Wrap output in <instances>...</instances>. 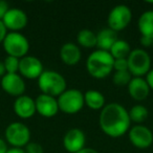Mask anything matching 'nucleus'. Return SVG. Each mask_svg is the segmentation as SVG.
Wrapping results in <instances>:
<instances>
[{
    "instance_id": "obj_15",
    "label": "nucleus",
    "mask_w": 153,
    "mask_h": 153,
    "mask_svg": "<svg viewBox=\"0 0 153 153\" xmlns=\"http://www.w3.org/2000/svg\"><path fill=\"white\" fill-rule=\"evenodd\" d=\"M13 107L16 115H18L23 120L30 119L37 112L35 100L30 97L25 96V94L16 98Z\"/></svg>"
},
{
    "instance_id": "obj_1",
    "label": "nucleus",
    "mask_w": 153,
    "mask_h": 153,
    "mask_svg": "<svg viewBox=\"0 0 153 153\" xmlns=\"http://www.w3.org/2000/svg\"><path fill=\"white\" fill-rule=\"evenodd\" d=\"M129 113L127 109L119 103L105 105L101 110L99 125L103 132L110 137L123 136L130 129Z\"/></svg>"
},
{
    "instance_id": "obj_23",
    "label": "nucleus",
    "mask_w": 153,
    "mask_h": 153,
    "mask_svg": "<svg viewBox=\"0 0 153 153\" xmlns=\"http://www.w3.org/2000/svg\"><path fill=\"white\" fill-rule=\"evenodd\" d=\"M128 113H129L130 121L134 122L137 125H140L142 123H144L149 115L148 109L144 105H140V104L132 106L131 109L128 111Z\"/></svg>"
},
{
    "instance_id": "obj_4",
    "label": "nucleus",
    "mask_w": 153,
    "mask_h": 153,
    "mask_svg": "<svg viewBox=\"0 0 153 153\" xmlns=\"http://www.w3.org/2000/svg\"><path fill=\"white\" fill-rule=\"evenodd\" d=\"M59 110L66 114H76L85 105L84 102V94L79 89H66L61 96L57 99Z\"/></svg>"
},
{
    "instance_id": "obj_6",
    "label": "nucleus",
    "mask_w": 153,
    "mask_h": 153,
    "mask_svg": "<svg viewBox=\"0 0 153 153\" xmlns=\"http://www.w3.org/2000/svg\"><path fill=\"white\" fill-rule=\"evenodd\" d=\"M128 61V71L132 76H146L151 69V58L149 53L143 48H135L131 51Z\"/></svg>"
},
{
    "instance_id": "obj_3",
    "label": "nucleus",
    "mask_w": 153,
    "mask_h": 153,
    "mask_svg": "<svg viewBox=\"0 0 153 153\" xmlns=\"http://www.w3.org/2000/svg\"><path fill=\"white\" fill-rule=\"evenodd\" d=\"M38 86L43 94L59 97L65 91L66 80L61 74L55 70H44L38 79Z\"/></svg>"
},
{
    "instance_id": "obj_20",
    "label": "nucleus",
    "mask_w": 153,
    "mask_h": 153,
    "mask_svg": "<svg viewBox=\"0 0 153 153\" xmlns=\"http://www.w3.org/2000/svg\"><path fill=\"white\" fill-rule=\"evenodd\" d=\"M140 36L153 39V11H147L140 16L137 21Z\"/></svg>"
},
{
    "instance_id": "obj_11",
    "label": "nucleus",
    "mask_w": 153,
    "mask_h": 153,
    "mask_svg": "<svg viewBox=\"0 0 153 153\" xmlns=\"http://www.w3.org/2000/svg\"><path fill=\"white\" fill-rule=\"evenodd\" d=\"M1 87L12 97H21L25 92V82L19 74H7L1 79Z\"/></svg>"
},
{
    "instance_id": "obj_12",
    "label": "nucleus",
    "mask_w": 153,
    "mask_h": 153,
    "mask_svg": "<svg viewBox=\"0 0 153 153\" xmlns=\"http://www.w3.org/2000/svg\"><path fill=\"white\" fill-rule=\"evenodd\" d=\"M2 22L7 30L19 33V30H23L27 25V15L22 10L13 7L7 11Z\"/></svg>"
},
{
    "instance_id": "obj_22",
    "label": "nucleus",
    "mask_w": 153,
    "mask_h": 153,
    "mask_svg": "<svg viewBox=\"0 0 153 153\" xmlns=\"http://www.w3.org/2000/svg\"><path fill=\"white\" fill-rule=\"evenodd\" d=\"M76 41L85 48H92L97 46V34L90 30H82L76 36Z\"/></svg>"
},
{
    "instance_id": "obj_32",
    "label": "nucleus",
    "mask_w": 153,
    "mask_h": 153,
    "mask_svg": "<svg viewBox=\"0 0 153 153\" xmlns=\"http://www.w3.org/2000/svg\"><path fill=\"white\" fill-rule=\"evenodd\" d=\"M9 150L7 147V143L4 140L0 137V153H7V151Z\"/></svg>"
},
{
    "instance_id": "obj_17",
    "label": "nucleus",
    "mask_w": 153,
    "mask_h": 153,
    "mask_svg": "<svg viewBox=\"0 0 153 153\" xmlns=\"http://www.w3.org/2000/svg\"><path fill=\"white\" fill-rule=\"evenodd\" d=\"M82 53L79 46L72 42H66L61 46L60 58L62 62L68 66H74L78 64L81 60Z\"/></svg>"
},
{
    "instance_id": "obj_18",
    "label": "nucleus",
    "mask_w": 153,
    "mask_h": 153,
    "mask_svg": "<svg viewBox=\"0 0 153 153\" xmlns=\"http://www.w3.org/2000/svg\"><path fill=\"white\" fill-rule=\"evenodd\" d=\"M119 40L117 33L110 28H104L97 34V47L100 51H109L117 41Z\"/></svg>"
},
{
    "instance_id": "obj_13",
    "label": "nucleus",
    "mask_w": 153,
    "mask_h": 153,
    "mask_svg": "<svg viewBox=\"0 0 153 153\" xmlns=\"http://www.w3.org/2000/svg\"><path fill=\"white\" fill-rule=\"evenodd\" d=\"M86 136L85 133L79 128H72L65 133L63 137V146L66 151L70 153H76L85 148Z\"/></svg>"
},
{
    "instance_id": "obj_25",
    "label": "nucleus",
    "mask_w": 153,
    "mask_h": 153,
    "mask_svg": "<svg viewBox=\"0 0 153 153\" xmlns=\"http://www.w3.org/2000/svg\"><path fill=\"white\" fill-rule=\"evenodd\" d=\"M19 63L20 59L11 56H7V58L3 61L7 74H18L19 72Z\"/></svg>"
},
{
    "instance_id": "obj_27",
    "label": "nucleus",
    "mask_w": 153,
    "mask_h": 153,
    "mask_svg": "<svg viewBox=\"0 0 153 153\" xmlns=\"http://www.w3.org/2000/svg\"><path fill=\"white\" fill-rule=\"evenodd\" d=\"M113 70L115 71H127L128 61L127 59H117L113 63Z\"/></svg>"
},
{
    "instance_id": "obj_9",
    "label": "nucleus",
    "mask_w": 153,
    "mask_h": 153,
    "mask_svg": "<svg viewBox=\"0 0 153 153\" xmlns=\"http://www.w3.org/2000/svg\"><path fill=\"white\" fill-rule=\"evenodd\" d=\"M44 71L43 64L37 57L34 56H25L20 59L19 72L18 74L28 80L39 79V76Z\"/></svg>"
},
{
    "instance_id": "obj_29",
    "label": "nucleus",
    "mask_w": 153,
    "mask_h": 153,
    "mask_svg": "<svg viewBox=\"0 0 153 153\" xmlns=\"http://www.w3.org/2000/svg\"><path fill=\"white\" fill-rule=\"evenodd\" d=\"M7 35V27L4 26L3 22L0 20V44H2V42L4 41L5 37Z\"/></svg>"
},
{
    "instance_id": "obj_26",
    "label": "nucleus",
    "mask_w": 153,
    "mask_h": 153,
    "mask_svg": "<svg viewBox=\"0 0 153 153\" xmlns=\"http://www.w3.org/2000/svg\"><path fill=\"white\" fill-rule=\"evenodd\" d=\"M24 148H25L24 149L25 153H44L43 147L36 142H30Z\"/></svg>"
},
{
    "instance_id": "obj_28",
    "label": "nucleus",
    "mask_w": 153,
    "mask_h": 153,
    "mask_svg": "<svg viewBox=\"0 0 153 153\" xmlns=\"http://www.w3.org/2000/svg\"><path fill=\"white\" fill-rule=\"evenodd\" d=\"M10 10L9 4H7V1L4 0H0V20L2 21L3 17L5 16V14L7 13V11Z\"/></svg>"
},
{
    "instance_id": "obj_33",
    "label": "nucleus",
    "mask_w": 153,
    "mask_h": 153,
    "mask_svg": "<svg viewBox=\"0 0 153 153\" xmlns=\"http://www.w3.org/2000/svg\"><path fill=\"white\" fill-rule=\"evenodd\" d=\"M7 153H25V151L22 148H14V147H12V148H9Z\"/></svg>"
},
{
    "instance_id": "obj_35",
    "label": "nucleus",
    "mask_w": 153,
    "mask_h": 153,
    "mask_svg": "<svg viewBox=\"0 0 153 153\" xmlns=\"http://www.w3.org/2000/svg\"><path fill=\"white\" fill-rule=\"evenodd\" d=\"M76 153H99L98 151L96 150V149H92V148H83L81 151H79V152Z\"/></svg>"
},
{
    "instance_id": "obj_19",
    "label": "nucleus",
    "mask_w": 153,
    "mask_h": 153,
    "mask_svg": "<svg viewBox=\"0 0 153 153\" xmlns=\"http://www.w3.org/2000/svg\"><path fill=\"white\" fill-rule=\"evenodd\" d=\"M84 102L92 110H102L105 107V97L99 90L89 89L84 94Z\"/></svg>"
},
{
    "instance_id": "obj_14",
    "label": "nucleus",
    "mask_w": 153,
    "mask_h": 153,
    "mask_svg": "<svg viewBox=\"0 0 153 153\" xmlns=\"http://www.w3.org/2000/svg\"><path fill=\"white\" fill-rule=\"evenodd\" d=\"M36 111L43 117H53L59 112V105L56 98L47 94H39L35 100Z\"/></svg>"
},
{
    "instance_id": "obj_31",
    "label": "nucleus",
    "mask_w": 153,
    "mask_h": 153,
    "mask_svg": "<svg viewBox=\"0 0 153 153\" xmlns=\"http://www.w3.org/2000/svg\"><path fill=\"white\" fill-rule=\"evenodd\" d=\"M140 44L145 47H149L153 45V39L148 38V37H143L140 36Z\"/></svg>"
},
{
    "instance_id": "obj_21",
    "label": "nucleus",
    "mask_w": 153,
    "mask_h": 153,
    "mask_svg": "<svg viewBox=\"0 0 153 153\" xmlns=\"http://www.w3.org/2000/svg\"><path fill=\"white\" fill-rule=\"evenodd\" d=\"M131 47H130L129 43L125 40L119 39L117 42L113 44L111 49L109 51L110 55L114 60L117 59H127L129 57L130 53H131Z\"/></svg>"
},
{
    "instance_id": "obj_16",
    "label": "nucleus",
    "mask_w": 153,
    "mask_h": 153,
    "mask_svg": "<svg viewBox=\"0 0 153 153\" xmlns=\"http://www.w3.org/2000/svg\"><path fill=\"white\" fill-rule=\"evenodd\" d=\"M127 87L130 97L135 101L146 100L150 92V88L146 80L140 76H133Z\"/></svg>"
},
{
    "instance_id": "obj_8",
    "label": "nucleus",
    "mask_w": 153,
    "mask_h": 153,
    "mask_svg": "<svg viewBox=\"0 0 153 153\" xmlns=\"http://www.w3.org/2000/svg\"><path fill=\"white\" fill-rule=\"evenodd\" d=\"M131 10L125 4H117L109 13L107 23L110 30L117 33L125 30L131 22Z\"/></svg>"
},
{
    "instance_id": "obj_10",
    "label": "nucleus",
    "mask_w": 153,
    "mask_h": 153,
    "mask_svg": "<svg viewBox=\"0 0 153 153\" xmlns=\"http://www.w3.org/2000/svg\"><path fill=\"white\" fill-rule=\"evenodd\" d=\"M129 140L138 149H147L153 144V133L144 125H135L128 131Z\"/></svg>"
},
{
    "instance_id": "obj_2",
    "label": "nucleus",
    "mask_w": 153,
    "mask_h": 153,
    "mask_svg": "<svg viewBox=\"0 0 153 153\" xmlns=\"http://www.w3.org/2000/svg\"><path fill=\"white\" fill-rule=\"evenodd\" d=\"M114 59L109 51H94L88 56L86 61L87 71L92 78L104 79L112 72Z\"/></svg>"
},
{
    "instance_id": "obj_24",
    "label": "nucleus",
    "mask_w": 153,
    "mask_h": 153,
    "mask_svg": "<svg viewBox=\"0 0 153 153\" xmlns=\"http://www.w3.org/2000/svg\"><path fill=\"white\" fill-rule=\"evenodd\" d=\"M133 76H131V74L128 70L127 71H115L113 74L112 81L114 85L123 87V86H128Z\"/></svg>"
},
{
    "instance_id": "obj_34",
    "label": "nucleus",
    "mask_w": 153,
    "mask_h": 153,
    "mask_svg": "<svg viewBox=\"0 0 153 153\" xmlns=\"http://www.w3.org/2000/svg\"><path fill=\"white\" fill-rule=\"evenodd\" d=\"M5 74H7V70H5L4 64H3V61H0V79H2Z\"/></svg>"
},
{
    "instance_id": "obj_7",
    "label": "nucleus",
    "mask_w": 153,
    "mask_h": 153,
    "mask_svg": "<svg viewBox=\"0 0 153 153\" xmlns=\"http://www.w3.org/2000/svg\"><path fill=\"white\" fill-rule=\"evenodd\" d=\"M5 142L14 148L25 147L30 140V131L25 124L21 122L11 123L5 129Z\"/></svg>"
},
{
    "instance_id": "obj_5",
    "label": "nucleus",
    "mask_w": 153,
    "mask_h": 153,
    "mask_svg": "<svg viewBox=\"0 0 153 153\" xmlns=\"http://www.w3.org/2000/svg\"><path fill=\"white\" fill-rule=\"evenodd\" d=\"M2 46L7 56L18 58V59L27 56V53L30 51V42L27 38L17 32L7 33L4 41L2 42Z\"/></svg>"
},
{
    "instance_id": "obj_30",
    "label": "nucleus",
    "mask_w": 153,
    "mask_h": 153,
    "mask_svg": "<svg viewBox=\"0 0 153 153\" xmlns=\"http://www.w3.org/2000/svg\"><path fill=\"white\" fill-rule=\"evenodd\" d=\"M145 80H146L149 88L153 90V68H152V69H150V71L146 74V79H145Z\"/></svg>"
}]
</instances>
